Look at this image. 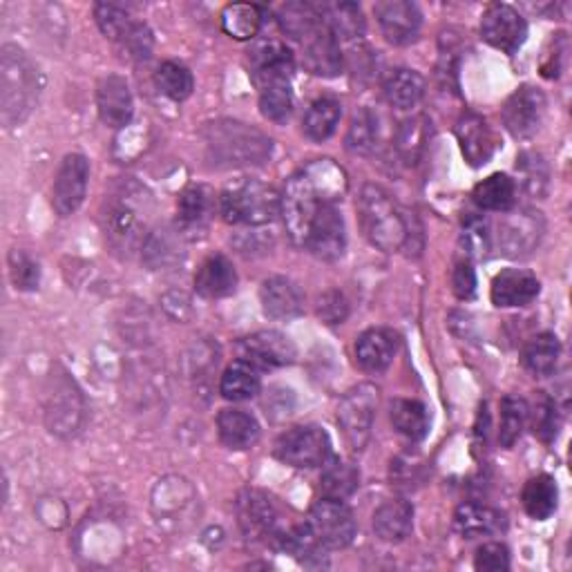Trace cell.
Here are the masks:
<instances>
[{
	"mask_svg": "<svg viewBox=\"0 0 572 572\" xmlns=\"http://www.w3.org/2000/svg\"><path fill=\"white\" fill-rule=\"evenodd\" d=\"M152 202L144 188L135 184H122L112 195H105V210L101 215L103 233L107 244L130 255L148 240Z\"/></svg>",
	"mask_w": 572,
	"mask_h": 572,
	"instance_id": "6da1fadb",
	"label": "cell"
},
{
	"mask_svg": "<svg viewBox=\"0 0 572 572\" xmlns=\"http://www.w3.org/2000/svg\"><path fill=\"white\" fill-rule=\"evenodd\" d=\"M38 70L19 45L0 49V122L16 128L27 122L38 101Z\"/></svg>",
	"mask_w": 572,
	"mask_h": 572,
	"instance_id": "7a4b0ae2",
	"label": "cell"
},
{
	"mask_svg": "<svg viewBox=\"0 0 572 572\" xmlns=\"http://www.w3.org/2000/svg\"><path fill=\"white\" fill-rule=\"evenodd\" d=\"M202 135L215 168L262 165L273 152V141L262 130L233 119L206 124Z\"/></svg>",
	"mask_w": 572,
	"mask_h": 572,
	"instance_id": "3957f363",
	"label": "cell"
},
{
	"mask_svg": "<svg viewBox=\"0 0 572 572\" xmlns=\"http://www.w3.org/2000/svg\"><path fill=\"white\" fill-rule=\"evenodd\" d=\"M361 224L367 240L385 253H396L412 247L414 231L405 213L393 197L378 184H365L358 197Z\"/></svg>",
	"mask_w": 572,
	"mask_h": 572,
	"instance_id": "277c9868",
	"label": "cell"
},
{
	"mask_svg": "<svg viewBox=\"0 0 572 572\" xmlns=\"http://www.w3.org/2000/svg\"><path fill=\"white\" fill-rule=\"evenodd\" d=\"M219 213L228 224L264 226L279 215V193L260 180L244 178L219 193Z\"/></svg>",
	"mask_w": 572,
	"mask_h": 572,
	"instance_id": "5b68a950",
	"label": "cell"
},
{
	"mask_svg": "<svg viewBox=\"0 0 572 572\" xmlns=\"http://www.w3.org/2000/svg\"><path fill=\"white\" fill-rule=\"evenodd\" d=\"M324 202L327 199L316 188V184L311 182V178L305 173V170H298L296 175L286 180L284 191L279 195V215L284 219L286 233H289L296 247L305 249L311 221Z\"/></svg>",
	"mask_w": 572,
	"mask_h": 572,
	"instance_id": "8992f818",
	"label": "cell"
},
{
	"mask_svg": "<svg viewBox=\"0 0 572 572\" xmlns=\"http://www.w3.org/2000/svg\"><path fill=\"white\" fill-rule=\"evenodd\" d=\"M331 441L329 434L318 425H298L277 436L273 456L284 466L298 470L322 468L329 461Z\"/></svg>",
	"mask_w": 572,
	"mask_h": 572,
	"instance_id": "52a82bcc",
	"label": "cell"
},
{
	"mask_svg": "<svg viewBox=\"0 0 572 572\" xmlns=\"http://www.w3.org/2000/svg\"><path fill=\"white\" fill-rule=\"evenodd\" d=\"M378 410V387L371 382H361L342 396L338 405V423L342 434H345L350 447L354 451L365 449L369 443L374 421Z\"/></svg>",
	"mask_w": 572,
	"mask_h": 572,
	"instance_id": "ba28073f",
	"label": "cell"
},
{
	"mask_svg": "<svg viewBox=\"0 0 572 572\" xmlns=\"http://www.w3.org/2000/svg\"><path fill=\"white\" fill-rule=\"evenodd\" d=\"M307 524L327 550H342L352 546L358 533L352 507L340 499H320L311 507Z\"/></svg>",
	"mask_w": 572,
	"mask_h": 572,
	"instance_id": "9c48e42d",
	"label": "cell"
},
{
	"mask_svg": "<svg viewBox=\"0 0 572 572\" xmlns=\"http://www.w3.org/2000/svg\"><path fill=\"white\" fill-rule=\"evenodd\" d=\"M546 94L535 85H522L503 103L501 119L514 139H530L539 133L546 117Z\"/></svg>",
	"mask_w": 572,
	"mask_h": 572,
	"instance_id": "30bf717a",
	"label": "cell"
},
{
	"mask_svg": "<svg viewBox=\"0 0 572 572\" xmlns=\"http://www.w3.org/2000/svg\"><path fill=\"white\" fill-rule=\"evenodd\" d=\"M238 519L244 537L249 541H262L275 546L277 537L284 533L282 517L275 503L260 490H244L238 499Z\"/></svg>",
	"mask_w": 572,
	"mask_h": 572,
	"instance_id": "8fae6325",
	"label": "cell"
},
{
	"mask_svg": "<svg viewBox=\"0 0 572 572\" xmlns=\"http://www.w3.org/2000/svg\"><path fill=\"white\" fill-rule=\"evenodd\" d=\"M305 249L322 262H335L347 249V226L340 208L333 202H324L309 228Z\"/></svg>",
	"mask_w": 572,
	"mask_h": 572,
	"instance_id": "7c38bea8",
	"label": "cell"
},
{
	"mask_svg": "<svg viewBox=\"0 0 572 572\" xmlns=\"http://www.w3.org/2000/svg\"><path fill=\"white\" fill-rule=\"evenodd\" d=\"M481 38L494 49L514 56L528 38V23L512 5L494 3L481 16Z\"/></svg>",
	"mask_w": 572,
	"mask_h": 572,
	"instance_id": "4fadbf2b",
	"label": "cell"
},
{
	"mask_svg": "<svg viewBox=\"0 0 572 572\" xmlns=\"http://www.w3.org/2000/svg\"><path fill=\"white\" fill-rule=\"evenodd\" d=\"M88 180H90V161L85 155L72 152L68 155L56 173L52 186V206L56 215L70 217L81 208L88 195Z\"/></svg>",
	"mask_w": 572,
	"mask_h": 572,
	"instance_id": "5bb4252c",
	"label": "cell"
},
{
	"mask_svg": "<svg viewBox=\"0 0 572 572\" xmlns=\"http://www.w3.org/2000/svg\"><path fill=\"white\" fill-rule=\"evenodd\" d=\"M249 70L258 90L273 83L291 81L296 72L294 52L277 38L258 41L249 49Z\"/></svg>",
	"mask_w": 572,
	"mask_h": 572,
	"instance_id": "9a60e30c",
	"label": "cell"
},
{
	"mask_svg": "<svg viewBox=\"0 0 572 572\" xmlns=\"http://www.w3.org/2000/svg\"><path fill=\"white\" fill-rule=\"evenodd\" d=\"M238 350H240V358L255 365L258 369L286 367L296 363L298 358L296 342L286 333L275 329L247 335L238 345Z\"/></svg>",
	"mask_w": 572,
	"mask_h": 572,
	"instance_id": "2e32d148",
	"label": "cell"
},
{
	"mask_svg": "<svg viewBox=\"0 0 572 572\" xmlns=\"http://www.w3.org/2000/svg\"><path fill=\"white\" fill-rule=\"evenodd\" d=\"M324 14V12H322ZM302 59L305 68L316 77H338L342 72V52L340 41L333 34L327 19H322L302 41Z\"/></svg>",
	"mask_w": 572,
	"mask_h": 572,
	"instance_id": "e0dca14e",
	"label": "cell"
},
{
	"mask_svg": "<svg viewBox=\"0 0 572 572\" xmlns=\"http://www.w3.org/2000/svg\"><path fill=\"white\" fill-rule=\"evenodd\" d=\"M374 14L382 30V36L391 45H410L419 38L423 27V14L410 0H382L376 3Z\"/></svg>",
	"mask_w": 572,
	"mask_h": 572,
	"instance_id": "ac0fdd59",
	"label": "cell"
},
{
	"mask_svg": "<svg viewBox=\"0 0 572 572\" xmlns=\"http://www.w3.org/2000/svg\"><path fill=\"white\" fill-rule=\"evenodd\" d=\"M454 135H456V139H459L461 152L472 168L485 165L494 157V152L501 148L499 135L477 112H466L464 117L456 122Z\"/></svg>",
	"mask_w": 572,
	"mask_h": 572,
	"instance_id": "d6986e66",
	"label": "cell"
},
{
	"mask_svg": "<svg viewBox=\"0 0 572 572\" xmlns=\"http://www.w3.org/2000/svg\"><path fill=\"white\" fill-rule=\"evenodd\" d=\"M541 233H544V219L539 213L533 210L510 213L499 226L501 251L510 258H526L539 247Z\"/></svg>",
	"mask_w": 572,
	"mask_h": 572,
	"instance_id": "ffe728a7",
	"label": "cell"
},
{
	"mask_svg": "<svg viewBox=\"0 0 572 572\" xmlns=\"http://www.w3.org/2000/svg\"><path fill=\"white\" fill-rule=\"evenodd\" d=\"M96 107L101 122L107 128L114 130L126 128L133 122V114H135V99L128 81L119 75L103 77L96 85Z\"/></svg>",
	"mask_w": 572,
	"mask_h": 572,
	"instance_id": "44dd1931",
	"label": "cell"
},
{
	"mask_svg": "<svg viewBox=\"0 0 572 572\" xmlns=\"http://www.w3.org/2000/svg\"><path fill=\"white\" fill-rule=\"evenodd\" d=\"M219 206V197L206 184H191L178 202V231L184 238L202 236Z\"/></svg>",
	"mask_w": 572,
	"mask_h": 572,
	"instance_id": "7402d4cb",
	"label": "cell"
},
{
	"mask_svg": "<svg viewBox=\"0 0 572 572\" xmlns=\"http://www.w3.org/2000/svg\"><path fill=\"white\" fill-rule=\"evenodd\" d=\"M541 294V282L535 273L526 268H505L501 271L490 286L492 305L499 309L528 307Z\"/></svg>",
	"mask_w": 572,
	"mask_h": 572,
	"instance_id": "603a6c76",
	"label": "cell"
},
{
	"mask_svg": "<svg viewBox=\"0 0 572 572\" xmlns=\"http://www.w3.org/2000/svg\"><path fill=\"white\" fill-rule=\"evenodd\" d=\"M260 302L266 318L273 320H291L302 316L305 311V296L300 286L289 277H268L260 286Z\"/></svg>",
	"mask_w": 572,
	"mask_h": 572,
	"instance_id": "cb8c5ba5",
	"label": "cell"
},
{
	"mask_svg": "<svg viewBox=\"0 0 572 572\" xmlns=\"http://www.w3.org/2000/svg\"><path fill=\"white\" fill-rule=\"evenodd\" d=\"M195 291L206 300H221L238 291V271L226 255L206 258L195 273Z\"/></svg>",
	"mask_w": 572,
	"mask_h": 572,
	"instance_id": "d4e9b609",
	"label": "cell"
},
{
	"mask_svg": "<svg viewBox=\"0 0 572 572\" xmlns=\"http://www.w3.org/2000/svg\"><path fill=\"white\" fill-rule=\"evenodd\" d=\"M398 352V335L391 329H367L356 340V361L369 374H382Z\"/></svg>",
	"mask_w": 572,
	"mask_h": 572,
	"instance_id": "484cf974",
	"label": "cell"
},
{
	"mask_svg": "<svg viewBox=\"0 0 572 572\" xmlns=\"http://www.w3.org/2000/svg\"><path fill=\"white\" fill-rule=\"evenodd\" d=\"M414 530V505L408 499H389L374 512V533L385 544L405 541Z\"/></svg>",
	"mask_w": 572,
	"mask_h": 572,
	"instance_id": "4316f807",
	"label": "cell"
},
{
	"mask_svg": "<svg viewBox=\"0 0 572 572\" xmlns=\"http://www.w3.org/2000/svg\"><path fill=\"white\" fill-rule=\"evenodd\" d=\"M217 432H219V441L236 451H244L251 449L260 436H262V427L258 423V419L244 410H236L228 408L221 410L217 416Z\"/></svg>",
	"mask_w": 572,
	"mask_h": 572,
	"instance_id": "83f0119b",
	"label": "cell"
},
{
	"mask_svg": "<svg viewBox=\"0 0 572 572\" xmlns=\"http://www.w3.org/2000/svg\"><path fill=\"white\" fill-rule=\"evenodd\" d=\"M454 528L466 539L490 537L505 530V514L481 503H464L454 514Z\"/></svg>",
	"mask_w": 572,
	"mask_h": 572,
	"instance_id": "f1b7e54d",
	"label": "cell"
},
{
	"mask_svg": "<svg viewBox=\"0 0 572 572\" xmlns=\"http://www.w3.org/2000/svg\"><path fill=\"white\" fill-rule=\"evenodd\" d=\"M389 421L400 436L412 443L425 441L432 427L430 410L414 398H393L389 405Z\"/></svg>",
	"mask_w": 572,
	"mask_h": 572,
	"instance_id": "f546056e",
	"label": "cell"
},
{
	"mask_svg": "<svg viewBox=\"0 0 572 572\" xmlns=\"http://www.w3.org/2000/svg\"><path fill=\"white\" fill-rule=\"evenodd\" d=\"M182 242H184V236L178 231V228H161V231H152L141 247L144 262L152 271L173 268L184 258Z\"/></svg>",
	"mask_w": 572,
	"mask_h": 572,
	"instance_id": "4dcf8cb0",
	"label": "cell"
},
{
	"mask_svg": "<svg viewBox=\"0 0 572 572\" xmlns=\"http://www.w3.org/2000/svg\"><path fill=\"white\" fill-rule=\"evenodd\" d=\"M430 139H432V122L425 117V114H416V117L405 119L398 126L393 139L400 161L405 165H416L423 159Z\"/></svg>",
	"mask_w": 572,
	"mask_h": 572,
	"instance_id": "1f68e13d",
	"label": "cell"
},
{
	"mask_svg": "<svg viewBox=\"0 0 572 572\" xmlns=\"http://www.w3.org/2000/svg\"><path fill=\"white\" fill-rule=\"evenodd\" d=\"M425 90H427V83H425L423 75L416 70H410V68L393 70L382 85L387 103L396 110L416 107L423 101Z\"/></svg>",
	"mask_w": 572,
	"mask_h": 572,
	"instance_id": "d6a6232c",
	"label": "cell"
},
{
	"mask_svg": "<svg viewBox=\"0 0 572 572\" xmlns=\"http://www.w3.org/2000/svg\"><path fill=\"white\" fill-rule=\"evenodd\" d=\"M472 199L481 210L510 213L517 204V184L505 173H494L474 186Z\"/></svg>",
	"mask_w": 572,
	"mask_h": 572,
	"instance_id": "836d02e7",
	"label": "cell"
},
{
	"mask_svg": "<svg viewBox=\"0 0 572 572\" xmlns=\"http://www.w3.org/2000/svg\"><path fill=\"white\" fill-rule=\"evenodd\" d=\"M262 380H260V369L247 361H236L221 374L219 380V393L226 400H233V403H244L260 393Z\"/></svg>",
	"mask_w": 572,
	"mask_h": 572,
	"instance_id": "e575fe53",
	"label": "cell"
},
{
	"mask_svg": "<svg viewBox=\"0 0 572 572\" xmlns=\"http://www.w3.org/2000/svg\"><path fill=\"white\" fill-rule=\"evenodd\" d=\"M522 503L524 510L528 512V517L535 522H546L557 512L559 505V488L557 481L550 474H539L533 477L522 492Z\"/></svg>",
	"mask_w": 572,
	"mask_h": 572,
	"instance_id": "d590c367",
	"label": "cell"
},
{
	"mask_svg": "<svg viewBox=\"0 0 572 572\" xmlns=\"http://www.w3.org/2000/svg\"><path fill=\"white\" fill-rule=\"evenodd\" d=\"M559 356H561L559 338L554 333H539L526 342V347L522 352V363L530 374L546 378L554 374Z\"/></svg>",
	"mask_w": 572,
	"mask_h": 572,
	"instance_id": "8d00e7d4",
	"label": "cell"
},
{
	"mask_svg": "<svg viewBox=\"0 0 572 572\" xmlns=\"http://www.w3.org/2000/svg\"><path fill=\"white\" fill-rule=\"evenodd\" d=\"M340 117H342L340 101L333 96H320L309 105L302 119V130L311 141L318 144L327 141L335 133Z\"/></svg>",
	"mask_w": 572,
	"mask_h": 572,
	"instance_id": "74e56055",
	"label": "cell"
},
{
	"mask_svg": "<svg viewBox=\"0 0 572 572\" xmlns=\"http://www.w3.org/2000/svg\"><path fill=\"white\" fill-rule=\"evenodd\" d=\"M221 30L236 41H251L264 23V10L251 3L226 5L221 12Z\"/></svg>",
	"mask_w": 572,
	"mask_h": 572,
	"instance_id": "f35d334b",
	"label": "cell"
},
{
	"mask_svg": "<svg viewBox=\"0 0 572 572\" xmlns=\"http://www.w3.org/2000/svg\"><path fill=\"white\" fill-rule=\"evenodd\" d=\"M530 419L528 400L519 396H505L501 400V425H499V445L510 449L517 445Z\"/></svg>",
	"mask_w": 572,
	"mask_h": 572,
	"instance_id": "ab89813d",
	"label": "cell"
},
{
	"mask_svg": "<svg viewBox=\"0 0 572 572\" xmlns=\"http://www.w3.org/2000/svg\"><path fill=\"white\" fill-rule=\"evenodd\" d=\"M275 19L286 36H291L300 43L324 19V14L322 8L311 3H286L277 8Z\"/></svg>",
	"mask_w": 572,
	"mask_h": 572,
	"instance_id": "60d3db41",
	"label": "cell"
},
{
	"mask_svg": "<svg viewBox=\"0 0 572 572\" xmlns=\"http://www.w3.org/2000/svg\"><path fill=\"white\" fill-rule=\"evenodd\" d=\"M322 12L338 41L354 43L365 36V16L356 3L322 5Z\"/></svg>",
	"mask_w": 572,
	"mask_h": 572,
	"instance_id": "b9f144b4",
	"label": "cell"
},
{
	"mask_svg": "<svg viewBox=\"0 0 572 572\" xmlns=\"http://www.w3.org/2000/svg\"><path fill=\"white\" fill-rule=\"evenodd\" d=\"M155 83H157V90L163 96H168L170 101H175V103L186 101L195 90L193 72L186 66L175 64V61H165L157 68Z\"/></svg>",
	"mask_w": 572,
	"mask_h": 572,
	"instance_id": "7bdbcfd3",
	"label": "cell"
},
{
	"mask_svg": "<svg viewBox=\"0 0 572 572\" xmlns=\"http://www.w3.org/2000/svg\"><path fill=\"white\" fill-rule=\"evenodd\" d=\"M378 141H380V128H378V117L363 107L354 114L352 119V126L347 130V137H345V146L350 152L354 155H361V157H367L371 155L376 148H378Z\"/></svg>",
	"mask_w": 572,
	"mask_h": 572,
	"instance_id": "ee69618b",
	"label": "cell"
},
{
	"mask_svg": "<svg viewBox=\"0 0 572 572\" xmlns=\"http://www.w3.org/2000/svg\"><path fill=\"white\" fill-rule=\"evenodd\" d=\"M358 485H361V472L352 464L338 461V459L331 464H324L320 488L327 499L345 501L347 496H352L358 490Z\"/></svg>",
	"mask_w": 572,
	"mask_h": 572,
	"instance_id": "f6af8a7d",
	"label": "cell"
},
{
	"mask_svg": "<svg viewBox=\"0 0 572 572\" xmlns=\"http://www.w3.org/2000/svg\"><path fill=\"white\" fill-rule=\"evenodd\" d=\"M260 112L273 124H286L294 112L291 81L273 83L260 90Z\"/></svg>",
	"mask_w": 572,
	"mask_h": 572,
	"instance_id": "bcb514c9",
	"label": "cell"
},
{
	"mask_svg": "<svg viewBox=\"0 0 572 572\" xmlns=\"http://www.w3.org/2000/svg\"><path fill=\"white\" fill-rule=\"evenodd\" d=\"M114 45H117V49L126 56L128 61L139 64V61L150 59L152 47H155V36L146 23L130 19V23L124 27V32L117 36Z\"/></svg>",
	"mask_w": 572,
	"mask_h": 572,
	"instance_id": "7dc6e473",
	"label": "cell"
},
{
	"mask_svg": "<svg viewBox=\"0 0 572 572\" xmlns=\"http://www.w3.org/2000/svg\"><path fill=\"white\" fill-rule=\"evenodd\" d=\"M79 408L75 405V396L70 385H66V389L56 391L52 398V405L47 408V423L52 427V432L56 434H72L77 430V416H79Z\"/></svg>",
	"mask_w": 572,
	"mask_h": 572,
	"instance_id": "c3c4849f",
	"label": "cell"
},
{
	"mask_svg": "<svg viewBox=\"0 0 572 572\" xmlns=\"http://www.w3.org/2000/svg\"><path fill=\"white\" fill-rule=\"evenodd\" d=\"M8 264H10V277H12V284L16 286V291H36L38 289L41 266L32 255H27L21 249H12L8 255Z\"/></svg>",
	"mask_w": 572,
	"mask_h": 572,
	"instance_id": "681fc988",
	"label": "cell"
},
{
	"mask_svg": "<svg viewBox=\"0 0 572 572\" xmlns=\"http://www.w3.org/2000/svg\"><path fill=\"white\" fill-rule=\"evenodd\" d=\"M528 421H533V432L539 441L552 443L559 434V414H557L554 400L550 396H546L544 391H539L537 405H535V410H530Z\"/></svg>",
	"mask_w": 572,
	"mask_h": 572,
	"instance_id": "f907efd6",
	"label": "cell"
},
{
	"mask_svg": "<svg viewBox=\"0 0 572 572\" xmlns=\"http://www.w3.org/2000/svg\"><path fill=\"white\" fill-rule=\"evenodd\" d=\"M517 170H522L524 175V186L528 193L533 195H544L546 186H548V165L539 155L533 152H524L517 159Z\"/></svg>",
	"mask_w": 572,
	"mask_h": 572,
	"instance_id": "816d5d0a",
	"label": "cell"
},
{
	"mask_svg": "<svg viewBox=\"0 0 572 572\" xmlns=\"http://www.w3.org/2000/svg\"><path fill=\"white\" fill-rule=\"evenodd\" d=\"M316 313L318 318L329 324V327H335V324H342L347 318H350V300L345 298V294H340L335 289L322 294L318 298V305H316Z\"/></svg>",
	"mask_w": 572,
	"mask_h": 572,
	"instance_id": "f5cc1de1",
	"label": "cell"
},
{
	"mask_svg": "<svg viewBox=\"0 0 572 572\" xmlns=\"http://www.w3.org/2000/svg\"><path fill=\"white\" fill-rule=\"evenodd\" d=\"M94 19H96V25L101 30V34L107 38V41H117V36L124 32V27L130 23V16L114 8V5H107V3H99L94 8Z\"/></svg>",
	"mask_w": 572,
	"mask_h": 572,
	"instance_id": "db71d44e",
	"label": "cell"
},
{
	"mask_svg": "<svg viewBox=\"0 0 572 572\" xmlns=\"http://www.w3.org/2000/svg\"><path fill=\"white\" fill-rule=\"evenodd\" d=\"M474 568L483 570V572H505V570H510V550H507V546L501 544V541L483 544L477 550Z\"/></svg>",
	"mask_w": 572,
	"mask_h": 572,
	"instance_id": "11a10c76",
	"label": "cell"
},
{
	"mask_svg": "<svg viewBox=\"0 0 572 572\" xmlns=\"http://www.w3.org/2000/svg\"><path fill=\"white\" fill-rule=\"evenodd\" d=\"M451 286L454 294L459 300H472L477 294V273L474 266L470 262V258L456 262L454 271H451Z\"/></svg>",
	"mask_w": 572,
	"mask_h": 572,
	"instance_id": "9f6ffc18",
	"label": "cell"
}]
</instances>
